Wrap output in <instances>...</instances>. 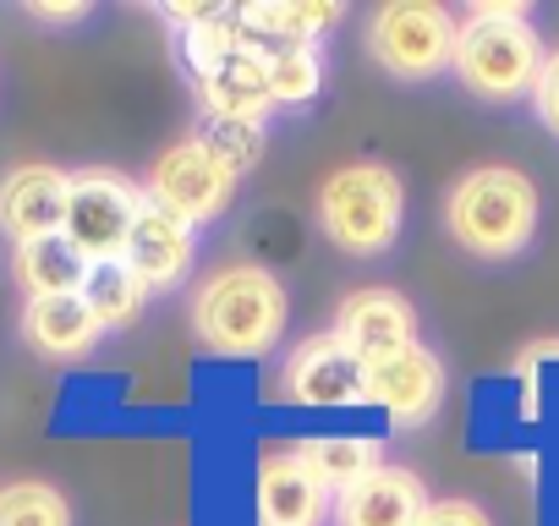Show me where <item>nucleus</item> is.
Wrapping results in <instances>:
<instances>
[{
	"label": "nucleus",
	"mask_w": 559,
	"mask_h": 526,
	"mask_svg": "<svg viewBox=\"0 0 559 526\" xmlns=\"http://www.w3.org/2000/svg\"><path fill=\"white\" fill-rule=\"evenodd\" d=\"M187 319L214 357H269L286 335L292 297L263 263H225L192 291Z\"/></svg>",
	"instance_id": "1"
},
{
	"label": "nucleus",
	"mask_w": 559,
	"mask_h": 526,
	"mask_svg": "<svg viewBox=\"0 0 559 526\" xmlns=\"http://www.w3.org/2000/svg\"><path fill=\"white\" fill-rule=\"evenodd\" d=\"M543 61H548L543 34L532 28L521 0H483V7H472V17L455 34L450 72L461 77L466 94H477L488 105H510V99L532 94Z\"/></svg>",
	"instance_id": "2"
},
{
	"label": "nucleus",
	"mask_w": 559,
	"mask_h": 526,
	"mask_svg": "<svg viewBox=\"0 0 559 526\" xmlns=\"http://www.w3.org/2000/svg\"><path fill=\"white\" fill-rule=\"evenodd\" d=\"M537 214H543V198L532 176L515 165H477L444 198V230L455 236V247L488 263L526 252L537 236Z\"/></svg>",
	"instance_id": "3"
},
{
	"label": "nucleus",
	"mask_w": 559,
	"mask_h": 526,
	"mask_svg": "<svg viewBox=\"0 0 559 526\" xmlns=\"http://www.w3.org/2000/svg\"><path fill=\"white\" fill-rule=\"evenodd\" d=\"M401 214H406V187L390 165L379 159H357L341 165L335 176H324L319 187V225L324 236L352 252V258H379L395 247L401 236Z\"/></svg>",
	"instance_id": "4"
},
{
	"label": "nucleus",
	"mask_w": 559,
	"mask_h": 526,
	"mask_svg": "<svg viewBox=\"0 0 559 526\" xmlns=\"http://www.w3.org/2000/svg\"><path fill=\"white\" fill-rule=\"evenodd\" d=\"M455 34L461 23L444 7H428V0H395V7H379L368 17V56L401 77V83H428L439 72H450L455 61Z\"/></svg>",
	"instance_id": "5"
},
{
	"label": "nucleus",
	"mask_w": 559,
	"mask_h": 526,
	"mask_svg": "<svg viewBox=\"0 0 559 526\" xmlns=\"http://www.w3.org/2000/svg\"><path fill=\"white\" fill-rule=\"evenodd\" d=\"M138 208H143V192L110 170V165H83L72 170L67 181V219H61V236L78 247L83 263H110L127 252V236L138 225Z\"/></svg>",
	"instance_id": "6"
},
{
	"label": "nucleus",
	"mask_w": 559,
	"mask_h": 526,
	"mask_svg": "<svg viewBox=\"0 0 559 526\" xmlns=\"http://www.w3.org/2000/svg\"><path fill=\"white\" fill-rule=\"evenodd\" d=\"M148 203L170 208L176 219L187 225H203V219H219L236 198V170L203 143V138H187L176 148H165L148 170V187H143Z\"/></svg>",
	"instance_id": "7"
},
{
	"label": "nucleus",
	"mask_w": 559,
	"mask_h": 526,
	"mask_svg": "<svg viewBox=\"0 0 559 526\" xmlns=\"http://www.w3.org/2000/svg\"><path fill=\"white\" fill-rule=\"evenodd\" d=\"M444 401V362L412 340L362 362V406H379L395 428H423Z\"/></svg>",
	"instance_id": "8"
},
{
	"label": "nucleus",
	"mask_w": 559,
	"mask_h": 526,
	"mask_svg": "<svg viewBox=\"0 0 559 526\" xmlns=\"http://www.w3.org/2000/svg\"><path fill=\"white\" fill-rule=\"evenodd\" d=\"M280 395L292 406H362V362L335 335H308L280 368Z\"/></svg>",
	"instance_id": "9"
},
{
	"label": "nucleus",
	"mask_w": 559,
	"mask_h": 526,
	"mask_svg": "<svg viewBox=\"0 0 559 526\" xmlns=\"http://www.w3.org/2000/svg\"><path fill=\"white\" fill-rule=\"evenodd\" d=\"M330 335L357 362H368V357H384V351L417 340V308L401 291H390V286H362V291H352L335 308V330Z\"/></svg>",
	"instance_id": "10"
},
{
	"label": "nucleus",
	"mask_w": 559,
	"mask_h": 526,
	"mask_svg": "<svg viewBox=\"0 0 559 526\" xmlns=\"http://www.w3.org/2000/svg\"><path fill=\"white\" fill-rule=\"evenodd\" d=\"M192 258H198V225H187V219H176L170 208H159V203L143 198L121 263H127V270H132L148 291H165V286L187 280Z\"/></svg>",
	"instance_id": "11"
},
{
	"label": "nucleus",
	"mask_w": 559,
	"mask_h": 526,
	"mask_svg": "<svg viewBox=\"0 0 559 526\" xmlns=\"http://www.w3.org/2000/svg\"><path fill=\"white\" fill-rule=\"evenodd\" d=\"M67 181H72V170L45 165V159H28V165L7 170L0 176V230H7L12 241H34V236L61 230Z\"/></svg>",
	"instance_id": "12"
},
{
	"label": "nucleus",
	"mask_w": 559,
	"mask_h": 526,
	"mask_svg": "<svg viewBox=\"0 0 559 526\" xmlns=\"http://www.w3.org/2000/svg\"><path fill=\"white\" fill-rule=\"evenodd\" d=\"M428 510V488L412 466H379L362 482L335 493V526H417V515Z\"/></svg>",
	"instance_id": "13"
},
{
	"label": "nucleus",
	"mask_w": 559,
	"mask_h": 526,
	"mask_svg": "<svg viewBox=\"0 0 559 526\" xmlns=\"http://www.w3.org/2000/svg\"><path fill=\"white\" fill-rule=\"evenodd\" d=\"M252 504H258V526H324L330 521V488L292 450L258 461Z\"/></svg>",
	"instance_id": "14"
},
{
	"label": "nucleus",
	"mask_w": 559,
	"mask_h": 526,
	"mask_svg": "<svg viewBox=\"0 0 559 526\" xmlns=\"http://www.w3.org/2000/svg\"><path fill=\"white\" fill-rule=\"evenodd\" d=\"M99 319L88 313V302L78 291L67 297H34L23 308V340L28 351L50 357V362H72V357H88L99 346Z\"/></svg>",
	"instance_id": "15"
},
{
	"label": "nucleus",
	"mask_w": 559,
	"mask_h": 526,
	"mask_svg": "<svg viewBox=\"0 0 559 526\" xmlns=\"http://www.w3.org/2000/svg\"><path fill=\"white\" fill-rule=\"evenodd\" d=\"M198 99H203L209 121H247V127H263V116L274 110V99H269L258 50L247 45V50H236L219 72L198 77Z\"/></svg>",
	"instance_id": "16"
},
{
	"label": "nucleus",
	"mask_w": 559,
	"mask_h": 526,
	"mask_svg": "<svg viewBox=\"0 0 559 526\" xmlns=\"http://www.w3.org/2000/svg\"><path fill=\"white\" fill-rule=\"evenodd\" d=\"M341 23L335 0H274V7H241L247 45H313Z\"/></svg>",
	"instance_id": "17"
},
{
	"label": "nucleus",
	"mask_w": 559,
	"mask_h": 526,
	"mask_svg": "<svg viewBox=\"0 0 559 526\" xmlns=\"http://www.w3.org/2000/svg\"><path fill=\"white\" fill-rule=\"evenodd\" d=\"M12 270H17V286L28 291V302H34V297H67V291H78L83 275H88V263L78 258V247L61 230H50V236L17 241Z\"/></svg>",
	"instance_id": "18"
},
{
	"label": "nucleus",
	"mask_w": 559,
	"mask_h": 526,
	"mask_svg": "<svg viewBox=\"0 0 559 526\" xmlns=\"http://www.w3.org/2000/svg\"><path fill=\"white\" fill-rule=\"evenodd\" d=\"M292 455H297V461H302L330 493H341V488H352V482H362L368 471L384 466V444L368 439V433H324V439H302Z\"/></svg>",
	"instance_id": "19"
},
{
	"label": "nucleus",
	"mask_w": 559,
	"mask_h": 526,
	"mask_svg": "<svg viewBox=\"0 0 559 526\" xmlns=\"http://www.w3.org/2000/svg\"><path fill=\"white\" fill-rule=\"evenodd\" d=\"M78 297L88 302V313L99 319V330H121V324H132V319L143 313L148 286L127 270L121 258H110V263H88V275H83Z\"/></svg>",
	"instance_id": "20"
},
{
	"label": "nucleus",
	"mask_w": 559,
	"mask_h": 526,
	"mask_svg": "<svg viewBox=\"0 0 559 526\" xmlns=\"http://www.w3.org/2000/svg\"><path fill=\"white\" fill-rule=\"evenodd\" d=\"M258 61H263V83H269V99L274 105H302L319 94L324 83V61L313 45H252Z\"/></svg>",
	"instance_id": "21"
},
{
	"label": "nucleus",
	"mask_w": 559,
	"mask_h": 526,
	"mask_svg": "<svg viewBox=\"0 0 559 526\" xmlns=\"http://www.w3.org/2000/svg\"><path fill=\"white\" fill-rule=\"evenodd\" d=\"M236 50H247V28H241V12H225V7H209L198 23H187V61L198 77L219 72Z\"/></svg>",
	"instance_id": "22"
},
{
	"label": "nucleus",
	"mask_w": 559,
	"mask_h": 526,
	"mask_svg": "<svg viewBox=\"0 0 559 526\" xmlns=\"http://www.w3.org/2000/svg\"><path fill=\"white\" fill-rule=\"evenodd\" d=\"M0 526H72V504L50 482H12L0 488Z\"/></svg>",
	"instance_id": "23"
},
{
	"label": "nucleus",
	"mask_w": 559,
	"mask_h": 526,
	"mask_svg": "<svg viewBox=\"0 0 559 526\" xmlns=\"http://www.w3.org/2000/svg\"><path fill=\"white\" fill-rule=\"evenodd\" d=\"M236 176L241 170H252L258 165V154H263V127H247V121H214V132L203 138Z\"/></svg>",
	"instance_id": "24"
},
{
	"label": "nucleus",
	"mask_w": 559,
	"mask_h": 526,
	"mask_svg": "<svg viewBox=\"0 0 559 526\" xmlns=\"http://www.w3.org/2000/svg\"><path fill=\"white\" fill-rule=\"evenodd\" d=\"M417 526H493V521L472 499H428V510L417 515Z\"/></svg>",
	"instance_id": "25"
},
{
	"label": "nucleus",
	"mask_w": 559,
	"mask_h": 526,
	"mask_svg": "<svg viewBox=\"0 0 559 526\" xmlns=\"http://www.w3.org/2000/svg\"><path fill=\"white\" fill-rule=\"evenodd\" d=\"M532 110H537V121L559 138V50L543 61V72H537V83H532Z\"/></svg>",
	"instance_id": "26"
},
{
	"label": "nucleus",
	"mask_w": 559,
	"mask_h": 526,
	"mask_svg": "<svg viewBox=\"0 0 559 526\" xmlns=\"http://www.w3.org/2000/svg\"><path fill=\"white\" fill-rule=\"evenodd\" d=\"M28 12L45 17V23H78V17H88L83 0H50V7H28Z\"/></svg>",
	"instance_id": "27"
}]
</instances>
